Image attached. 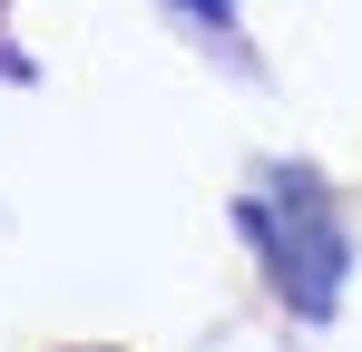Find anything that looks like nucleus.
Instances as JSON below:
<instances>
[{
  "mask_svg": "<svg viewBox=\"0 0 362 352\" xmlns=\"http://www.w3.org/2000/svg\"><path fill=\"white\" fill-rule=\"evenodd\" d=\"M245 235H255L274 293L294 303L303 323H323V313L343 303L353 235H343V216H333V196H323V176H313V167H284V176H274V186L245 206Z\"/></svg>",
  "mask_w": 362,
  "mask_h": 352,
  "instance_id": "f257e3e1",
  "label": "nucleus"
},
{
  "mask_svg": "<svg viewBox=\"0 0 362 352\" xmlns=\"http://www.w3.org/2000/svg\"><path fill=\"white\" fill-rule=\"evenodd\" d=\"M177 10H206V20H226V0H177Z\"/></svg>",
  "mask_w": 362,
  "mask_h": 352,
  "instance_id": "f03ea898",
  "label": "nucleus"
}]
</instances>
